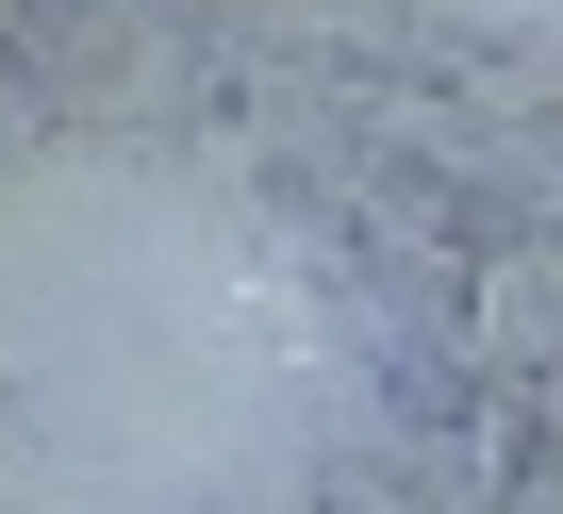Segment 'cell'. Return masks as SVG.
<instances>
[]
</instances>
